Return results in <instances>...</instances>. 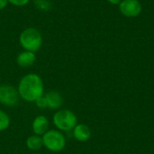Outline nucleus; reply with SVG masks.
<instances>
[{
  "mask_svg": "<svg viewBox=\"0 0 154 154\" xmlns=\"http://www.w3.org/2000/svg\"><path fill=\"white\" fill-rule=\"evenodd\" d=\"M17 91L23 100L26 102H35L36 99L43 96L44 84L39 75L29 73L20 79Z\"/></svg>",
  "mask_w": 154,
  "mask_h": 154,
  "instance_id": "nucleus-1",
  "label": "nucleus"
},
{
  "mask_svg": "<svg viewBox=\"0 0 154 154\" xmlns=\"http://www.w3.org/2000/svg\"><path fill=\"white\" fill-rule=\"evenodd\" d=\"M19 43L24 51L36 52L42 45V35L34 27L25 28L19 35Z\"/></svg>",
  "mask_w": 154,
  "mask_h": 154,
  "instance_id": "nucleus-2",
  "label": "nucleus"
},
{
  "mask_svg": "<svg viewBox=\"0 0 154 154\" xmlns=\"http://www.w3.org/2000/svg\"><path fill=\"white\" fill-rule=\"evenodd\" d=\"M52 123L57 130L60 132H69L78 125V119L71 110L60 109L53 115Z\"/></svg>",
  "mask_w": 154,
  "mask_h": 154,
  "instance_id": "nucleus-3",
  "label": "nucleus"
},
{
  "mask_svg": "<svg viewBox=\"0 0 154 154\" xmlns=\"http://www.w3.org/2000/svg\"><path fill=\"white\" fill-rule=\"evenodd\" d=\"M42 141L43 146L52 152H60L66 147V138L64 134L57 129L48 130L42 135Z\"/></svg>",
  "mask_w": 154,
  "mask_h": 154,
  "instance_id": "nucleus-4",
  "label": "nucleus"
},
{
  "mask_svg": "<svg viewBox=\"0 0 154 154\" xmlns=\"http://www.w3.org/2000/svg\"><path fill=\"white\" fill-rule=\"evenodd\" d=\"M17 88L11 85L0 86V104L5 106H14L19 102Z\"/></svg>",
  "mask_w": 154,
  "mask_h": 154,
  "instance_id": "nucleus-5",
  "label": "nucleus"
},
{
  "mask_svg": "<svg viewBox=\"0 0 154 154\" xmlns=\"http://www.w3.org/2000/svg\"><path fill=\"white\" fill-rule=\"evenodd\" d=\"M142 5L138 0H122L119 4L121 14L126 17H136L142 13Z\"/></svg>",
  "mask_w": 154,
  "mask_h": 154,
  "instance_id": "nucleus-6",
  "label": "nucleus"
},
{
  "mask_svg": "<svg viewBox=\"0 0 154 154\" xmlns=\"http://www.w3.org/2000/svg\"><path fill=\"white\" fill-rule=\"evenodd\" d=\"M50 122L45 116H36L32 123V130L33 134L42 136L49 129Z\"/></svg>",
  "mask_w": 154,
  "mask_h": 154,
  "instance_id": "nucleus-7",
  "label": "nucleus"
},
{
  "mask_svg": "<svg viewBox=\"0 0 154 154\" xmlns=\"http://www.w3.org/2000/svg\"><path fill=\"white\" fill-rule=\"evenodd\" d=\"M72 131L73 136L78 142L85 143L91 137V130L85 124H78Z\"/></svg>",
  "mask_w": 154,
  "mask_h": 154,
  "instance_id": "nucleus-8",
  "label": "nucleus"
},
{
  "mask_svg": "<svg viewBox=\"0 0 154 154\" xmlns=\"http://www.w3.org/2000/svg\"><path fill=\"white\" fill-rule=\"evenodd\" d=\"M35 60H36L35 52L29 51H23L16 57V62L18 66L22 68H28L32 66Z\"/></svg>",
  "mask_w": 154,
  "mask_h": 154,
  "instance_id": "nucleus-9",
  "label": "nucleus"
},
{
  "mask_svg": "<svg viewBox=\"0 0 154 154\" xmlns=\"http://www.w3.org/2000/svg\"><path fill=\"white\" fill-rule=\"evenodd\" d=\"M47 100V106L49 109L58 110L63 105V97L60 93L57 91H50L44 95Z\"/></svg>",
  "mask_w": 154,
  "mask_h": 154,
  "instance_id": "nucleus-10",
  "label": "nucleus"
},
{
  "mask_svg": "<svg viewBox=\"0 0 154 154\" xmlns=\"http://www.w3.org/2000/svg\"><path fill=\"white\" fill-rule=\"evenodd\" d=\"M25 144H26V147L31 151H33V152L39 151L43 147L42 136L32 134L26 139Z\"/></svg>",
  "mask_w": 154,
  "mask_h": 154,
  "instance_id": "nucleus-11",
  "label": "nucleus"
},
{
  "mask_svg": "<svg viewBox=\"0 0 154 154\" xmlns=\"http://www.w3.org/2000/svg\"><path fill=\"white\" fill-rule=\"evenodd\" d=\"M10 117L5 111L0 109V132L5 131L10 126Z\"/></svg>",
  "mask_w": 154,
  "mask_h": 154,
  "instance_id": "nucleus-12",
  "label": "nucleus"
},
{
  "mask_svg": "<svg viewBox=\"0 0 154 154\" xmlns=\"http://www.w3.org/2000/svg\"><path fill=\"white\" fill-rule=\"evenodd\" d=\"M36 106L41 108V109H45V108H48V106H47V100H46V97L45 96H42L40 97L38 99H36V101L34 102Z\"/></svg>",
  "mask_w": 154,
  "mask_h": 154,
  "instance_id": "nucleus-13",
  "label": "nucleus"
},
{
  "mask_svg": "<svg viewBox=\"0 0 154 154\" xmlns=\"http://www.w3.org/2000/svg\"><path fill=\"white\" fill-rule=\"evenodd\" d=\"M7 1H8V3L12 4L15 6H24L30 2V0H7Z\"/></svg>",
  "mask_w": 154,
  "mask_h": 154,
  "instance_id": "nucleus-14",
  "label": "nucleus"
},
{
  "mask_svg": "<svg viewBox=\"0 0 154 154\" xmlns=\"http://www.w3.org/2000/svg\"><path fill=\"white\" fill-rule=\"evenodd\" d=\"M8 5V1L7 0H0V10L5 9Z\"/></svg>",
  "mask_w": 154,
  "mask_h": 154,
  "instance_id": "nucleus-15",
  "label": "nucleus"
},
{
  "mask_svg": "<svg viewBox=\"0 0 154 154\" xmlns=\"http://www.w3.org/2000/svg\"><path fill=\"white\" fill-rule=\"evenodd\" d=\"M122 0H107V2H109L112 5H119L121 3Z\"/></svg>",
  "mask_w": 154,
  "mask_h": 154,
  "instance_id": "nucleus-16",
  "label": "nucleus"
},
{
  "mask_svg": "<svg viewBox=\"0 0 154 154\" xmlns=\"http://www.w3.org/2000/svg\"><path fill=\"white\" fill-rule=\"evenodd\" d=\"M31 154H40V153H37V152H32V153Z\"/></svg>",
  "mask_w": 154,
  "mask_h": 154,
  "instance_id": "nucleus-17",
  "label": "nucleus"
}]
</instances>
